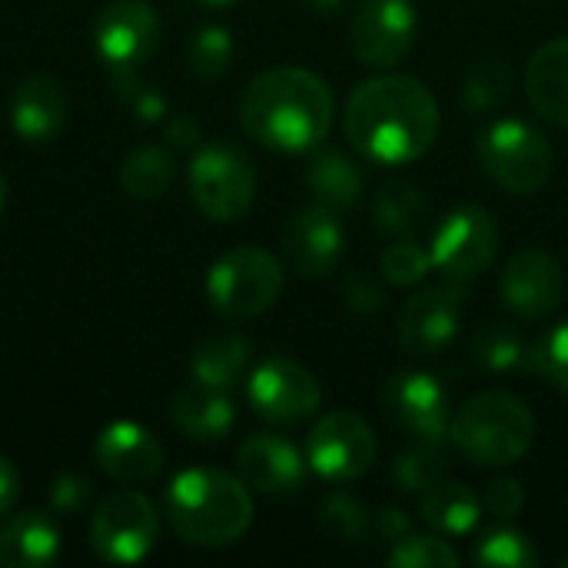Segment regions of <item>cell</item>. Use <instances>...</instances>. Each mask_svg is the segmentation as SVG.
Returning <instances> with one entry per match:
<instances>
[{"label":"cell","instance_id":"6da1fadb","mask_svg":"<svg viewBox=\"0 0 568 568\" xmlns=\"http://www.w3.org/2000/svg\"><path fill=\"white\" fill-rule=\"evenodd\" d=\"M343 123L356 153L383 166H403L436 143L439 103L416 77L386 73L349 93Z\"/></svg>","mask_w":568,"mask_h":568},{"label":"cell","instance_id":"7a4b0ae2","mask_svg":"<svg viewBox=\"0 0 568 568\" xmlns=\"http://www.w3.org/2000/svg\"><path fill=\"white\" fill-rule=\"evenodd\" d=\"M240 123L266 150H313L333 126V90L323 77L303 67L263 70L240 97Z\"/></svg>","mask_w":568,"mask_h":568},{"label":"cell","instance_id":"3957f363","mask_svg":"<svg viewBox=\"0 0 568 568\" xmlns=\"http://www.w3.org/2000/svg\"><path fill=\"white\" fill-rule=\"evenodd\" d=\"M166 519L190 546H233L253 523L250 486L220 469H186L166 489Z\"/></svg>","mask_w":568,"mask_h":568},{"label":"cell","instance_id":"277c9868","mask_svg":"<svg viewBox=\"0 0 568 568\" xmlns=\"http://www.w3.org/2000/svg\"><path fill=\"white\" fill-rule=\"evenodd\" d=\"M449 439L463 459L486 469H503L519 463L536 439L532 409L503 389L479 393L466 399L449 423Z\"/></svg>","mask_w":568,"mask_h":568},{"label":"cell","instance_id":"5b68a950","mask_svg":"<svg viewBox=\"0 0 568 568\" xmlns=\"http://www.w3.org/2000/svg\"><path fill=\"white\" fill-rule=\"evenodd\" d=\"M190 196L213 223L240 220L256 196V163L230 140L200 143L190 160Z\"/></svg>","mask_w":568,"mask_h":568},{"label":"cell","instance_id":"8992f818","mask_svg":"<svg viewBox=\"0 0 568 568\" xmlns=\"http://www.w3.org/2000/svg\"><path fill=\"white\" fill-rule=\"evenodd\" d=\"M283 266L260 246L223 253L206 273V300L226 320H256L283 293Z\"/></svg>","mask_w":568,"mask_h":568},{"label":"cell","instance_id":"52a82bcc","mask_svg":"<svg viewBox=\"0 0 568 568\" xmlns=\"http://www.w3.org/2000/svg\"><path fill=\"white\" fill-rule=\"evenodd\" d=\"M479 163L486 176L516 196L539 193L556 166L549 140L526 120H496L479 136Z\"/></svg>","mask_w":568,"mask_h":568},{"label":"cell","instance_id":"ba28073f","mask_svg":"<svg viewBox=\"0 0 568 568\" xmlns=\"http://www.w3.org/2000/svg\"><path fill=\"white\" fill-rule=\"evenodd\" d=\"M160 539V516L136 489L110 493L90 519V549L110 566L143 562Z\"/></svg>","mask_w":568,"mask_h":568},{"label":"cell","instance_id":"9c48e42d","mask_svg":"<svg viewBox=\"0 0 568 568\" xmlns=\"http://www.w3.org/2000/svg\"><path fill=\"white\" fill-rule=\"evenodd\" d=\"M499 223L493 213L479 206H459L439 220L433 230V266L456 283H473L486 273L499 253Z\"/></svg>","mask_w":568,"mask_h":568},{"label":"cell","instance_id":"30bf717a","mask_svg":"<svg viewBox=\"0 0 568 568\" xmlns=\"http://www.w3.org/2000/svg\"><path fill=\"white\" fill-rule=\"evenodd\" d=\"M379 439L373 426L349 409L323 416L306 436V463L316 476L329 483H353L366 476L376 463Z\"/></svg>","mask_w":568,"mask_h":568},{"label":"cell","instance_id":"8fae6325","mask_svg":"<svg viewBox=\"0 0 568 568\" xmlns=\"http://www.w3.org/2000/svg\"><path fill=\"white\" fill-rule=\"evenodd\" d=\"M250 406L260 419L273 426H296L316 416L323 403L320 379L296 359L286 356H270L250 373L246 386Z\"/></svg>","mask_w":568,"mask_h":568},{"label":"cell","instance_id":"7c38bea8","mask_svg":"<svg viewBox=\"0 0 568 568\" xmlns=\"http://www.w3.org/2000/svg\"><path fill=\"white\" fill-rule=\"evenodd\" d=\"M416 30L419 17L413 0H363L349 23V43L363 67L393 70L413 53Z\"/></svg>","mask_w":568,"mask_h":568},{"label":"cell","instance_id":"4fadbf2b","mask_svg":"<svg viewBox=\"0 0 568 568\" xmlns=\"http://www.w3.org/2000/svg\"><path fill=\"white\" fill-rule=\"evenodd\" d=\"M97 57L113 73H136L160 47V17L146 0H113L93 23Z\"/></svg>","mask_w":568,"mask_h":568},{"label":"cell","instance_id":"5bb4252c","mask_svg":"<svg viewBox=\"0 0 568 568\" xmlns=\"http://www.w3.org/2000/svg\"><path fill=\"white\" fill-rule=\"evenodd\" d=\"M383 409L386 416L413 439H433L446 443L449 439V423H453V406L449 393L443 383L429 373L406 369L396 373L383 383Z\"/></svg>","mask_w":568,"mask_h":568},{"label":"cell","instance_id":"9a60e30c","mask_svg":"<svg viewBox=\"0 0 568 568\" xmlns=\"http://www.w3.org/2000/svg\"><path fill=\"white\" fill-rule=\"evenodd\" d=\"M463 283L446 280L439 286H423L416 296L406 300L399 310V343L413 356H436L443 353L463 320Z\"/></svg>","mask_w":568,"mask_h":568},{"label":"cell","instance_id":"2e32d148","mask_svg":"<svg viewBox=\"0 0 568 568\" xmlns=\"http://www.w3.org/2000/svg\"><path fill=\"white\" fill-rule=\"evenodd\" d=\"M343 250H346V236L336 210L316 200L293 210V216L283 226V253L303 280L329 276L339 266Z\"/></svg>","mask_w":568,"mask_h":568},{"label":"cell","instance_id":"e0dca14e","mask_svg":"<svg viewBox=\"0 0 568 568\" xmlns=\"http://www.w3.org/2000/svg\"><path fill=\"white\" fill-rule=\"evenodd\" d=\"M499 290H503V303L516 316L546 320L562 306L566 276H562V266L552 253L529 246L506 263Z\"/></svg>","mask_w":568,"mask_h":568},{"label":"cell","instance_id":"ac0fdd59","mask_svg":"<svg viewBox=\"0 0 568 568\" xmlns=\"http://www.w3.org/2000/svg\"><path fill=\"white\" fill-rule=\"evenodd\" d=\"M240 479L263 496H293L306 483V453L273 433L250 436L236 453Z\"/></svg>","mask_w":568,"mask_h":568},{"label":"cell","instance_id":"d6986e66","mask_svg":"<svg viewBox=\"0 0 568 568\" xmlns=\"http://www.w3.org/2000/svg\"><path fill=\"white\" fill-rule=\"evenodd\" d=\"M93 456H97V466L110 479L126 483V486L150 483L163 469V446L156 443V436L150 429H143L140 423H130V419L110 423L97 436Z\"/></svg>","mask_w":568,"mask_h":568},{"label":"cell","instance_id":"ffe728a7","mask_svg":"<svg viewBox=\"0 0 568 568\" xmlns=\"http://www.w3.org/2000/svg\"><path fill=\"white\" fill-rule=\"evenodd\" d=\"M67 123V90L50 73L23 77L10 93V130L23 143H47Z\"/></svg>","mask_w":568,"mask_h":568},{"label":"cell","instance_id":"44dd1931","mask_svg":"<svg viewBox=\"0 0 568 568\" xmlns=\"http://www.w3.org/2000/svg\"><path fill=\"white\" fill-rule=\"evenodd\" d=\"M170 423L193 443H220L236 426V406L230 393L193 383L170 403Z\"/></svg>","mask_w":568,"mask_h":568},{"label":"cell","instance_id":"7402d4cb","mask_svg":"<svg viewBox=\"0 0 568 568\" xmlns=\"http://www.w3.org/2000/svg\"><path fill=\"white\" fill-rule=\"evenodd\" d=\"M60 556V529L47 513L27 509L3 523L0 529V566L43 568Z\"/></svg>","mask_w":568,"mask_h":568},{"label":"cell","instance_id":"603a6c76","mask_svg":"<svg viewBox=\"0 0 568 568\" xmlns=\"http://www.w3.org/2000/svg\"><path fill=\"white\" fill-rule=\"evenodd\" d=\"M526 93L539 116L568 126V37L542 43L526 63Z\"/></svg>","mask_w":568,"mask_h":568},{"label":"cell","instance_id":"cb8c5ba5","mask_svg":"<svg viewBox=\"0 0 568 568\" xmlns=\"http://www.w3.org/2000/svg\"><path fill=\"white\" fill-rule=\"evenodd\" d=\"M250 356H253V349H250V343L243 336H236V333L213 336V339H206V343H200L193 349V359H190L193 383L230 393L246 376Z\"/></svg>","mask_w":568,"mask_h":568},{"label":"cell","instance_id":"d4e9b609","mask_svg":"<svg viewBox=\"0 0 568 568\" xmlns=\"http://www.w3.org/2000/svg\"><path fill=\"white\" fill-rule=\"evenodd\" d=\"M306 186H310L316 203L343 213V210H353L359 203L363 173L343 150H323L306 170Z\"/></svg>","mask_w":568,"mask_h":568},{"label":"cell","instance_id":"484cf974","mask_svg":"<svg viewBox=\"0 0 568 568\" xmlns=\"http://www.w3.org/2000/svg\"><path fill=\"white\" fill-rule=\"evenodd\" d=\"M423 519L443 536H469L483 523V499L466 483L443 479L423 496Z\"/></svg>","mask_w":568,"mask_h":568},{"label":"cell","instance_id":"4316f807","mask_svg":"<svg viewBox=\"0 0 568 568\" xmlns=\"http://www.w3.org/2000/svg\"><path fill=\"white\" fill-rule=\"evenodd\" d=\"M373 216H376V226L383 233H389V236H413L426 223V216H429V200H426V193L416 183L393 180V183H386L376 193Z\"/></svg>","mask_w":568,"mask_h":568},{"label":"cell","instance_id":"83f0119b","mask_svg":"<svg viewBox=\"0 0 568 568\" xmlns=\"http://www.w3.org/2000/svg\"><path fill=\"white\" fill-rule=\"evenodd\" d=\"M173 176H176V163H173L170 150L156 146V143H143V146L130 150L120 166V183L136 200L163 196L170 190Z\"/></svg>","mask_w":568,"mask_h":568},{"label":"cell","instance_id":"f1b7e54d","mask_svg":"<svg viewBox=\"0 0 568 568\" xmlns=\"http://www.w3.org/2000/svg\"><path fill=\"white\" fill-rule=\"evenodd\" d=\"M446 473H449L446 443H433V439H416V446L399 453L393 463V483L406 496H426L433 486L446 479Z\"/></svg>","mask_w":568,"mask_h":568},{"label":"cell","instance_id":"f546056e","mask_svg":"<svg viewBox=\"0 0 568 568\" xmlns=\"http://www.w3.org/2000/svg\"><path fill=\"white\" fill-rule=\"evenodd\" d=\"M473 363L486 373H513L532 366V349L513 326L489 323L473 339Z\"/></svg>","mask_w":568,"mask_h":568},{"label":"cell","instance_id":"4dcf8cb0","mask_svg":"<svg viewBox=\"0 0 568 568\" xmlns=\"http://www.w3.org/2000/svg\"><path fill=\"white\" fill-rule=\"evenodd\" d=\"M516 73L506 57H483L469 67L463 80V103L476 113L496 110L509 100Z\"/></svg>","mask_w":568,"mask_h":568},{"label":"cell","instance_id":"1f68e13d","mask_svg":"<svg viewBox=\"0 0 568 568\" xmlns=\"http://www.w3.org/2000/svg\"><path fill=\"white\" fill-rule=\"evenodd\" d=\"M320 529L339 546H366L373 532V516L356 496L329 493L320 503Z\"/></svg>","mask_w":568,"mask_h":568},{"label":"cell","instance_id":"d6a6232c","mask_svg":"<svg viewBox=\"0 0 568 568\" xmlns=\"http://www.w3.org/2000/svg\"><path fill=\"white\" fill-rule=\"evenodd\" d=\"M233 53H236V47H233L230 30L220 23H206L190 37V47H186L190 73L200 80H220L230 70Z\"/></svg>","mask_w":568,"mask_h":568},{"label":"cell","instance_id":"836d02e7","mask_svg":"<svg viewBox=\"0 0 568 568\" xmlns=\"http://www.w3.org/2000/svg\"><path fill=\"white\" fill-rule=\"evenodd\" d=\"M476 562L493 568H532L539 562V552L526 532L513 526H496L476 542Z\"/></svg>","mask_w":568,"mask_h":568},{"label":"cell","instance_id":"e575fe53","mask_svg":"<svg viewBox=\"0 0 568 568\" xmlns=\"http://www.w3.org/2000/svg\"><path fill=\"white\" fill-rule=\"evenodd\" d=\"M389 566L393 568H443L459 566V552L439 539V536H406L399 542H393L389 552Z\"/></svg>","mask_w":568,"mask_h":568},{"label":"cell","instance_id":"d590c367","mask_svg":"<svg viewBox=\"0 0 568 568\" xmlns=\"http://www.w3.org/2000/svg\"><path fill=\"white\" fill-rule=\"evenodd\" d=\"M433 253L423 250L416 240H399L383 253V280L393 286H419L429 276Z\"/></svg>","mask_w":568,"mask_h":568},{"label":"cell","instance_id":"8d00e7d4","mask_svg":"<svg viewBox=\"0 0 568 568\" xmlns=\"http://www.w3.org/2000/svg\"><path fill=\"white\" fill-rule=\"evenodd\" d=\"M532 369L542 373L556 389L568 393V323L552 326L532 349Z\"/></svg>","mask_w":568,"mask_h":568},{"label":"cell","instance_id":"74e56055","mask_svg":"<svg viewBox=\"0 0 568 568\" xmlns=\"http://www.w3.org/2000/svg\"><path fill=\"white\" fill-rule=\"evenodd\" d=\"M343 300H346V306H349L353 313L369 316V313H379V310L386 306V286H383L379 276L359 270V273L346 276V283H343Z\"/></svg>","mask_w":568,"mask_h":568},{"label":"cell","instance_id":"f35d334b","mask_svg":"<svg viewBox=\"0 0 568 568\" xmlns=\"http://www.w3.org/2000/svg\"><path fill=\"white\" fill-rule=\"evenodd\" d=\"M483 503L489 506V513H493L496 519L509 523V519H516V516L523 513L526 493H523V486H519L516 479H496V483H489Z\"/></svg>","mask_w":568,"mask_h":568},{"label":"cell","instance_id":"ab89813d","mask_svg":"<svg viewBox=\"0 0 568 568\" xmlns=\"http://www.w3.org/2000/svg\"><path fill=\"white\" fill-rule=\"evenodd\" d=\"M87 496H90V483L83 476H60L50 493V503L57 513H73L87 503Z\"/></svg>","mask_w":568,"mask_h":568},{"label":"cell","instance_id":"60d3db41","mask_svg":"<svg viewBox=\"0 0 568 568\" xmlns=\"http://www.w3.org/2000/svg\"><path fill=\"white\" fill-rule=\"evenodd\" d=\"M126 100H130V106H133V113L143 120V123H156L160 116H166V97L156 90V87H133L130 93H126Z\"/></svg>","mask_w":568,"mask_h":568},{"label":"cell","instance_id":"b9f144b4","mask_svg":"<svg viewBox=\"0 0 568 568\" xmlns=\"http://www.w3.org/2000/svg\"><path fill=\"white\" fill-rule=\"evenodd\" d=\"M166 143L176 146V150H196L203 143V126L196 116L190 113H176L170 123H166Z\"/></svg>","mask_w":568,"mask_h":568},{"label":"cell","instance_id":"7bdbcfd3","mask_svg":"<svg viewBox=\"0 0 568 568\" xmlns=\"http://www.w3.org/2000/svg\"><path fill=\"white\" fill-rule=\"evenodd\" d=\"M376 529H379V536H383V539L399 542V539H406V536L413 532V523H409V516H406L403 509L386 506L383 513H376Z\"/></svg>","mask_w":568,"mask_h":568},{"label":"cell","instance_id":"ee69618b","mask_svg":"<svg viewBox=\"0 0 568 568\" xmlns=\"http://www.w3.org/2000/svg\"><path fill=\"white\" fill-rule=\"evenodd\" d=\"M17 496H20V473L7 456H0V516L13 509Z\"/></svg>","mask_w":568,"mask_h":568},{"label":"cell","instance_id":"f6af8a7d","mask_svg":"<svg viewBox=\"0 0 568 568\" xmlns=\"http://www.w3.org/2000/svg\"><path fill=\"white\" fill-rule=\"evenodd\" d=\"M303 3H306L310 13H316V17H333L336 10H343L346 0H303Z\"/></svg>","mask_w":568,"mask_h":568},{"label":"cell","instance_id":"bcb514c9","mask_svg":"<svg viewBox=\"0 0 568 568\" xmlns=\"http://www.w3.org/2000/svg\"><path fill=\"white\" fill-rule=\"evenodd\" d=\"M3 206H7V176L0 173V213H3Z\"/></svg>","mask_w":568,"mask_h":568},{"label":"cell","instance_id":"7dc6e473","mask_svg":"<svg viewBox=\"0 0 568 568\" xmlns=\"http://www.w3.org/2000/svg\"><path fill=\"white\" fill-rule=\"evenodd\" d=\"M203 7H230V3H236V0H200Z\"/></svg>","mask_w":568,"mask_h":568},{"label":"cell","instance_id":"c3c4849f","mask_svg":"<svg viewBox=\"0 0 568 568\" xmlns=\"http://www.w3.org/2000/svg\"><path fill=\"white\" fill-rule=\"evenodd\" d=\"M562 566H566V568H568V559H566V562H562Z\"/></svg>","mask_w":568,"mask_h":568}]
</instances>
